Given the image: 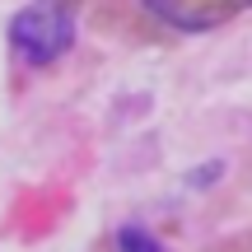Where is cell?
Listing matches in <instances>:
<instances>
[{
  "instance_id": "7a4b0ae2",
  "label": "cell",
  "mask_w": 252,
  "mask_h": 252,
  "mask_svg": "<svg viewBox=\"0 0 252 252\" xmlns=\"http://www.w3.org/2000/svg\"><path fill=\"white\" fill-rule=\"evenodd\" d=\"M117 252H163V243L154 234H145L140 224H126L117 229Z\"/></svg>"
},
{
  "instance_id": "6da1fadb",
  "label": "cell",
  "mask_w": 252,
  "mask_h": 252,
  "mask_svg": "<svg viewBox=\"0 0 252 252\" xmlns=\"http://www.w3.org/2000/svg\"><path fill=\"white\" fill-rule=\"evenodd\" d=\"M9 42H14V52L24 56V61L47 65V61L70 52L75 19H70V9H65L61 0H37V5L19 9V14L9 19Z\"/></svg>"
}]
</instances>
